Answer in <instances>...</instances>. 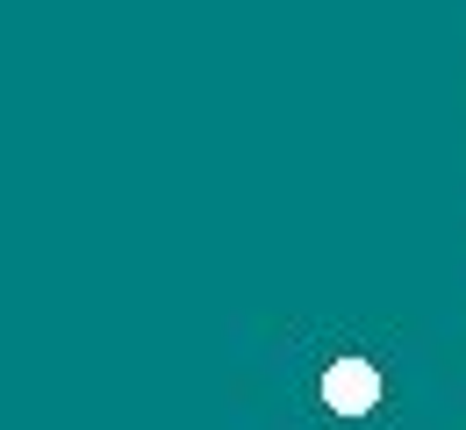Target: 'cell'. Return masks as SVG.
<instances>
[{"instance_id":"obj_1","label":"cell","mask_w":466,"mask_h":430,"mask_svg":"<svg viewBox=\"0 0 466 430\" xmlns=\"http://www.w3.org/2000/svg\"><path fill=\"white\" fill-rule=\"evenodd\" d=\"M323 402H330V409H345V416L373 409V402H380V373L366 366V359H338V366L323 373Z\"/></svg>"}]
</instances>
